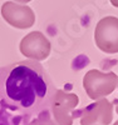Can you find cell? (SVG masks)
Returning <instances> with one entry per match:
<instances>
[{
    "mask_svg": "<svg viewBox=\"0 0 118 125\" xmlns=\"http://www.w3.org/2000/svg\"><path fill=\"white\" fill-rule=\"evenodd\" d=\"M111 3H112V5H113V6L118 8V0H111Z\"/></svg>",
    "mask_w": 118,
    "mask_h": 125,
    "instance_id": "7",
    "label": "cell"
},
{
    "mask_svg": "<svg viewBox=\"0 0 118 125\" xmlns=\"http://www.w3.org/2000/svg\"><path fill=\"white\" fill-rule=\"evenodd\" d=\"M118 83V78L114 73L104 74L98 70H91L83 79V85L91 99H99L111 94Z\"/></svg>",
    "mask_w": 118,
    "mask_h": 125,
    "instance_id": "3",
    "label": "cell"
},
{
    "mask_svg": "<svg viewBox=\"0 0 118 125\" xmlns=\"http://www.w3.org/2000/svg\"><path fill=\"white\" fill-rule=\"evenodd\" d=\"M94 41L103 53H118V18L105 16L101 19L94 30Z\"/></svg>",
    "mask_w": 118,
    "mask_h": 125,
    "instance_id": "2",
    "label": "cell"
},
{
    "mask_svg": "<svg viewBox=\"0 0 118 125\" xmlns=\"http://www.w3.org/2000/svg\"><path fill=\"white\" fill-rule=\"evenodd\" d=\"M15 1H18V3H21V4H26V3L31 1V0H15Z\"/></svg>",
    "mask_w": 118,
    "mask_h": 125,
    "instance_id": "6",
    "label": "cell"
},
{
    "mask_svg": "<svg viewBox=\"0 0 118 125\" xmlns=\"http://www.w3.org/2000/svg\"><path fill=\"white\" fill-rule=\"evenodd\" d=\"M57 89L38 60H21L0 68V104L23 115L52 108Z\"/></svg>",
    "mask_w": 118,
    "mask_h": 125,
    "instance_id": "1",
    "label": "cell"
},
{
    "mask_svg": "<svg viewBox=\"0 0 118 125\" xmlns=\"http://www.w3.org/2000/svg\"><path fill=\"white\" fill-rule=\"evenodd\" d=\"M1 15L6 23L18 29L30 28L35 21L34 13L26 5H18L13 1H6L1 6Z\"/></svg>",
    "mask_w": 118,
    "mask_h": 125,
    "instance_id": "4",
    "label": "cell"
},
{
    "mask_svg": "<svg viewBox=\"0 0 118 125\" xmlns=\"http://www.w3.org/2000/svg\"><path fill=\"white\" fill-rule=\"evenodd\" d=\"M20 51L26 58L34 60H45L50 53V43L40 31H33L20 41Z\"/></svg>",
    "mask_w": 118,
    "mask_h": 125,
    "instance_id": "5",
    "label": "cell"
}]
</instances>
